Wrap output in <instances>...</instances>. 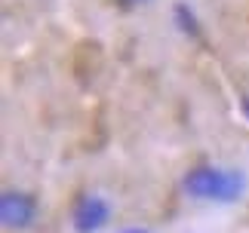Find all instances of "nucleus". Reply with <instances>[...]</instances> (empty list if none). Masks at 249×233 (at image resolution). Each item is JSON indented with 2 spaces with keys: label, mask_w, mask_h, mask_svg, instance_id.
Returning a JSON list of instances; mask_svg holds the SVG:
<instances>
[{
  "label": "nucleus",
  "mask_w": 249,
  "mask_h": 233,
  "mask_svg": "<svg viewBox=\"0 0 249 233\" xmlns=\"http://www.w3.org/2000/svg\"><path fill=\"white\" fill-rule=\"evenodd\" d=\"M246 187V175L237 169H215V166H197L185 175V190L194 200H215V202H234L240 200Z\"/></svg>",
  "instance_id": "1"
},
{
  "label": "nucleus",
  "mask_w": 249,
  "mask_h": 233,
  "mask_svg": "<svg viewBox=\"0 0 249 233\" xmlns=\"http://www.w3.org/2000/svg\"><path fill=\"white\" fill-rule=\"evenodd\" d=\"M37 215V202L34 197H28L22 190H6L0 197V218H3V227L9 230H25L34 224Z\"/></svg>",
  "instance_id": "2"
},
{
  "label": "nucleus",
  "mask_w": 249,
  "mask_h": 233,
  "mask_svg": "<svg viewBox=\"0 0 249 233\" xmlns=\"http://www.w3.org/2000/svg\"><path fill=\"white\" fill-rule=\"evenodd\" d=\"M108 218H111L108 202L102 197H95V193L83 197L77 202V209H74V227H77V233H95L99 227L108 224Z\"/></svg>",
  "instance_id": "3"
},
{
  "label": "nucleus",
  "mask_w": 249,
  "mask_h": 233,
  "mask_svg": "<svg viewBox=\"0 0 249 233\" xmlns=\"http://www.w3.org/2000/svg\"><path fill=\"white\" fill-rule=\"evenodd\" d=\"M176 16H178V22H181V28H185V31H191V34L197 31L194 13H191V9H185V3H178V6H176Z\"/></svg>",
  "instance_id": "4"
},
{
  "label": "nucleus",
  "mask_w": 249,
  "mask_h": 233,
  "mask_svg": "<svg viewBox=\"0 0 249 233\" xmlns=\"http://www.w3.org/2000/svg\"><path fill=\"white\" fill-rule=\"evenodd\" d=\"M117 233H151V230H145V227H126V230H117Z\"/></svg>",
  "instance_id": "5"
},
{
  "label": "nucleus",
  "mask_w": 249,
  "mask_h": 233,
  "mask_svg": "<svg viewBox=\"0 0 249 233\" xmlns=\"http://www.w3.org/2000/svg\"><path fill=\"white\" fill-rule=\"evenodd\" d=\"M126 3H148V0H126Z\"/></svg>",
  "instance_id": "6"
},
{
  "label": "nucleus",
  "mask_w": 249,
  "mask_h": 233,
  "mask_svg": "<svg viewBox=\"0 0 249 233\" xmlns=\"http://www.w3.org/2000/svg\"><path fill=\"white\" fill-rule=\"evenodd\" d=\"M243 108H246V114H249V99H243Z\"/></svg>",
  "instance_id": "7"
}]
</instances>
